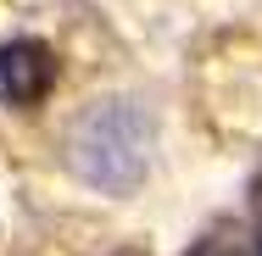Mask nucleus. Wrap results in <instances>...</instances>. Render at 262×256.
Listing matches in <instances>:
<instances>
[{"mask_svg": "<svg viewBox=\"0 0 262 256\" xmlns=\"http://www.w3.org/2000/svg\"><path fill=\"white\" fill-rule=\"evenodd\" d=\"M51 84H56V56L39 39H6L0 45V101L34 106L51 95Z\"/></svg>", "mask_w": 262, "mask_h": 256, "instance_id": "1", "label": "nucleus"}]
</instances>
